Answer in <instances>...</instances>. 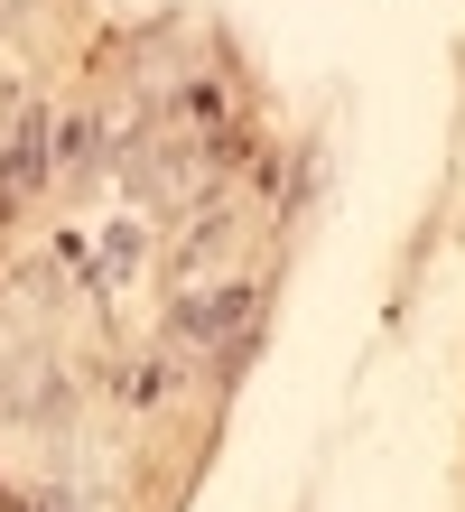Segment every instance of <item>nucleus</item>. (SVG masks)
Listing matches in <instances>:
<instances>
[{
    "label": "nucleus",
    "instance_id": "obj_5",
    "mask_svg": "<svg viewBox=\"0 0 465 512\" xmlns=\"http://www.w3.org/2000/svg\"><path fill=\"white\" fill-rule=\"evenodd\" d=\"M28 512H84V494H75V485H47V494L28 503Z\"/></svg>",
    "mask_w": 465,
    "mask_h": 512
},
{
    "label": "nucleus",
    "instance_id": "obj_1",
    "mask_svg": "<svg viewBox=\"0 0 465 512\" xmlns=\"http://www.w3.org/2000/svg\"><path fill=\"white\" fill-rule=\"evenodd\" d=\"M168 345L177 354H224V373L252 364L261 345V289L252 280H224V289H186L168 308Z\"/></svg>",
    "mask_w": 465,
    "mask_h": 512
},
{
    "label": "nucleus",
    "instance_id": "obj_2",
    "mask_svg": "<svg viewBox=\"0 0 465 512\" xmlns=\"http://www.w3.org/2000/svg\"><path fill=\"white\" fill-rule=\"evenodd\" d=\"M47 168H56V122H47V103H28L10 122V149H0V205H28L47 187Z\"/></svg>",
    "mask_w": 465,
    "mask_h": 512
},
{
    "label": "nucleus",
    "instance_id": "obj_4",
    "mask_svg": "<svg viewBox=\"0 0 465 512\" xmlns=\"http://www.w3.org/2000/svg\"><path fill=\"white\" fill-rule=\"evenodd\" d=\"M131 401H140V410L168 401V364H131Z\"/></svg>",
    "mask_w": 465,
    "mask_h": 512
},
{
    "label": "nucleus",
    "instance_id": "obj_3",
    "mask_svg": "<svg viewBox=\"0 0 465 512\" xmlns=\"http://www.w3.org/2000/svg\"><path fill=\"white\" fill-rule=\"evenodd\" d=\"M131 270H140V233H112V243L93 252V280H103V289H112V280H131Z\"/></svg>",
    "mask_w": 465,
    "mask_h": 512
}]
</instances>
